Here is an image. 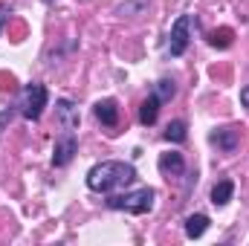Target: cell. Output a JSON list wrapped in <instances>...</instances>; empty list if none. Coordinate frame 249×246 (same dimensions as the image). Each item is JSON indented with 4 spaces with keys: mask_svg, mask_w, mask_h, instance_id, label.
I'll return each mask as SVG.
<instances>
[{
    "mask_svg": "<svg viewBox=\"0 0 249 246\" xmlns=\"http://www.w3.org/2000/svg\"><path fill=\"white\" fill-rule=\"evenodd\" d=\"M133 180H136V168L130 162H119V159H105L87 171V188L99 191V194H110L116 188L130 185Z\"/></svg>",
    "mask_w": 249,
    "mask_h": 246,
    "instance_id": "6da1fadb",
    "label": "cell"
},
{
    "mask_svg": "<svg viewBox=\"0 0 249 246\" xmlns=\"http://www.w3.org/2000/svg\"><path fill=\"white\" fill-rule=\"evenodd\" d=\"M154 197H157L154 188H136V191H127V194L107 197V209L127 211V214H148L154 209Z\"/></svg>",
    "mask_w": 249,
    "mask_h": 246,
    "instance_id": "7a4b0ae2",
    "label": "cell"
},
{
    "mask_svg": "<svg viewBox=\"0 0 249 246\" xmlns=\"http://www.w3.org/2000/svg\"><path fill=\"white\" fill-rule=\"evenodd\" d=\"M47 87L44 84H26L23 87V93H20V113H23V119H29V122H35V119H41V113H44V107H47Z\"/></svg>",
    "mask_w": 249,
    "mask_h": 246,
    "instance_id": "3957f363",
    "label": "cell"
},
{
    "mask_svg": "<svg viewBox=\"0 0 249 246\" xmlns=\"http://www.w3.org/2000/svg\"><path fill=\"white\" fill-rule=\"evenodd\" d=\"M191 20H194L191 15H180V18H177V23L171 26V38H168V53H171L174 58H180V55H183V53L188 50V38H191L188 32H191Z\"/></svg>",
    "mask_w": 249,
    "mask_h": 246,
    "instance_id": "277c9868",
    "label": "cell"
},
{
    "mask_svg": "<svg viewBox=\"0 0 249 246\" xmlns=\"http://www.w3.org/2000/svg\"><path fill=\"white\" fill-rule=\"evenodd\" d=\"M75 151H78V142H75L72 130H67L61 139L55 142V148H53V165H55V168L70 165V162H72V157H75Z\"/></svg>",
    "mask_w": 249,
    "mask_h": 246,
    "instance_id": "5b68a950",
    "label": "cell"
},
{
    "mask_svg": "<svg viewBox=\"0 0 249 246\" xmlns=\"http://www.w3.org/2000/svg\"><path fill=\"white\" fill-rule=\"evenodd\" d=\"M209 142L217 145V151H223V154H235L241 145V127H217V130H212Z\"/></svg>",
    "mask_w": 249,
    "mask_h": 246,
    "instance_id": "8992f818",
    "label": "cell"
},
{
    "mask_svg": "<svg viewBox=\"0 0 249 246\" xmlns=\"http://www.w3.org/2000/svg\"><path fill=\"white\" fill-rule=\"evenodd\" d=\"M55 119H58V124H61L64 130H78V105L75 102H70V99H58L55 102Z\"/></svg>",
    "mask_w": 249,
    "mask_h": 246,
    "instance_id": "52a82bcc",
    "label": "cell"
},
{
    "mask_svg": "<svg viewBox=\"0 0 249 246\" xmlns=\"http://www.w3.org/2000/svg\"><path fill=\"white\" fill-rule=\"evenodd\" d=\"M160 171L171 180V177H183L186 174V159L183 154L177 151H168V154H160Z\"/></svg>",
    "mask_w": 249,
    "mask_h": 246,
    "instance_id": "ba28073f",
    "label": "cell"
},
{
    "mask_svg": "<svg viewBox=\"0 0 249 246\" xmlns=\"http://www.w3.org/2000/svg\"><path fill=\"white\" fill-rule=\"evenodd\" d=\"M93 113H96V119L105 124V127H116V124H119V105H116L113 99H102V102H96Z\"/></svg>",
    "mask_w": 249,
    "mask_h": 246,
    "instance_id": "9c48e42d",
    "label": "cell"
},
{
    "mask_svg": "<svg viewBox=\"0 0 249 246\" xmlns=\"http://www.w3.org/2000/svg\"><path fill=\"white\" fill-rule=\"evenodd\" d=\"M160 99H157V93H151L145 102H142V107H139V122L142 124H154L157 122V113H160Z\"/></svg>",
    "mask_w": 249,
    "mask_h": 246,
    "instance_id": "30bf717a",
    "label": "cell"
},
{
    "mask_svg": "<svg viewBox=\"0 0 249 246\" xmlns=\"http://www.w3.org/2000/svg\"><path fill=\"white\" fill-rule=\"evenodd\" d=\"M232 194H235V183L232 180H220V183L212 188V203L214 206H226L232 200Z\"/></svg>",
    "mask_w": 249,
    "mask_h": 246,
    "instance_id": "8fae6325",
    "label": "cell"
},
{
    "mask_svg": "<svg viewBox=\"0 0 249 246\" xmlns=\"http://www.w3.org/2000/svg\"><path fill=\"white\" fill-rule=\"evenodd\" d=\"M232 41H235V29H229V26H220V29H214V32L209 35V44L217 47V50H229Z\"/></svg>",
    "mask_w": 249,
    "mask_h": 246,
    "instance_id": "7c38bea8",
    "label": "cell"
},
{
    "mask_svg": "<svg viewBox=\"0 0 249 246\" xmlns=\"http://www.w3.org/2000/svg\"><path fill=\"white\" fill-rule=\"evenodd\" d=\"M209 223H212V220H209L206 214H191V217L186 220V238H191V241L200 238V235L209 229Z\"/></svg>",
    "mask_w": 249,
    "mask_h": 246,
    "instance_id": "4fadbf2b",
    "label": "cell"
},
{
    "mask_svg": "<svg viewBox=\"0 0 249 246\" xmlns=\"http://www.w3.org/2000/svg\"><path fill=\"white\" fill-rule=\"evenodd\" d=\"M188 127H186V122L183 119H174V122H168V127H165V139L168 142H186V133Z\"/></svg>",
    "mask_w": 249,
    "mask_h": 246,
    "instance_id": "5bb4252c",
    "label": "cell"
},
{
    "mask_svg": "<svg viewBox=\"0 0 249 246\" xmlns=\"http://www.w3.org/2000/svg\"><path fill=\"white\" fill-rule=\"evenodd\" d=\"M154 93H157V99H160V102H171V99H174V93H177V87H174V81H171V78H160V81L154 84Z\"/></svg>",
    "mask_w": 249,
    "mask_h": 246,
    "instance_id": "9a60e30c",
    "label": "cell"
},
{
    "mask_svg": "<svg viewBox=\"0 0 249 246\" xmlns=\"http://www.w3.org/2000/svg\"><path fill=\"white\" fill-rule=\"evenodd\" d=\"M145 3H148V0H127V3L119 6V15H136V12L145 9Z\"/></svg>",
    "mask_w": 249,
    "mask_h": 246,
    "instance_id": "2e32d148",
    "label": "cell"
},
{
    "mask_svg": "<svg viewBox=\"0 0 249 246\" xmlns=\"http://www.w3.org/2000/svg\"><path fill=\"white\" fill-rule=\"evenodd\" d=\"M9 38H12L15 44H20V41L26 38V23H20V20H15V23L9 26Z\"/></svg>",
    "mask_w": 249,
    "mask_h": 246,
    "instance_id": "e0dca14e",
    "label": "cell"
},
{
    "mask_svg": "<svg viewBox=\"0 0 249 246\" xmlns=\"http://www.w3.org/2000/svg\"><path fill=\"white\" fill-rule=\"evenodd\" d=\"M15 87V75L12 72H0V90H12Z\"/></svg>",
    "mask_w": 249,
    "mask_h": 246,
    "instance_id": "ac0fdd59",
    "label": "cell"
},
{
    "mask_svg": "<svg viewBox=\"0 0 249 246\" xmlns=\"http://www.w3.org/2000/svg\"><path fill=\"white\" fill-rule=\"evenodd\" d=\"M241 107H247V110H249V84L241 90Z\"/></svg>",
    "mask_w": 249,
    "mask_h": 246,
    "instance_id": "d6986e66",
    "label": "cell"
},
{
    "mask_svg": "<svg viewBox=\"0 0 249 246\" xmlns=\"http://www.w3.org/2000/svg\"><path fill=\"white\" fill-rule=\"evenodd\" d=\"M6 20H9V12H6V9H3V6H0V29H3V26H6Z\"/></svg>",
    "mask_w": 249,
    "mask_h": 246,
    "instance_id": "ffe728a7",
    "label": "cell"
},
{
    "mask_svg": "<svg viewBox=\"0 0 249 246\" xmlns=\"http://www.w3.org/2000/svg\"><path fill=\"white\" fill-rule=\"evenodd\" d=\"M12 113H15V110H6V113L0 116V130H3V124H6V122H9V119H12Z\"/></svg>",
    "mask_w": 249,
    "mask_h": 246,
    "instance_id": "44dd1931",
    "label": "cell"
},
{
    "mask_svg": "<svg viewBox=\"0 0 249 246\" xmlns=\"http://www.w3.org/2000/svg\"><path fill=\"white\" fill-rule=\"evenodd\" d=\"M44 3H47V6H53V3H55V0H44Z\"/></svg>",
    "mask_w": 249,
    "mask_h": 246,
    "instance_id": "7402d4cb",
    "label": "cell"
}]
</instances>
